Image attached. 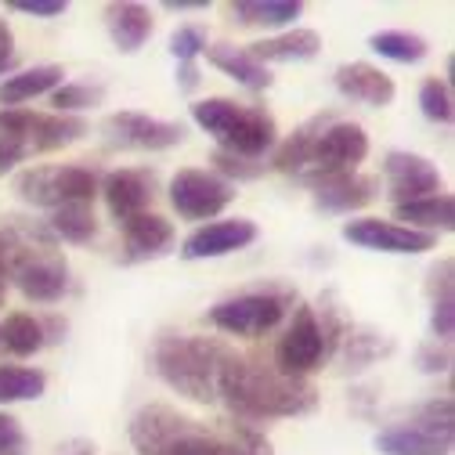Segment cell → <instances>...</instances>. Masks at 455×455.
I'll use <instances>...</instances> for the list:
<instances>
[{"instance_id": "6da1fadb", "label": "cell", "mask_w": 455, "mask_h": 455, "mask_svg": "<svg viewBox=\"0 0 455 455\" xmlns=\"http://www.w3.org/2000/svg\"><path fill=\"white\" fill-rule=\"evenodd\" d=\"M138 455H275L271 441L246 423H199L170 405H145L131 419Z\"/></svg>"}, {"instance_id": "7a4b0ae2", "label": "cell", "mask_w": 455, "mask_h": 455, "mask_svg": "<svg viewBox=\"0 0 455 455\" xmlns=\"http://www.w3.org/2000/svg\"><path fill=\"white\" fill-rule=\"evenodd\" d=\"M369 156V134L358 124L336 120L332 112L300 124L286 141L275 148L271 166L282 174H293L304 185H322L344 174H358Z\"/></svg>"}, {"instance_id": "3957f363", "label": "cell", "mask_w": 455, "mask_h": 455, "mask_svg": "<svg viewBox=\"0 0 455 455\" xmlns=\"http://www.w3.org/2000/svg\"><path fill=\"white\" fill-rule=\"evenodd\" d=\"M0 267L33 304H59L69 290V260L44 220L0 217Z\"/></svg>"}, {"instance_id": "277c9868", "label": "cell", "mask_w": 455, "mask_h": 455, "mask_svg": "<svg viewBox=\"0 0 455 455\" xmlns=\"http://www.w3.org/2000/svg\"><path fill=\"white\" fill-rule=\"evenodd\" d=\"M217 402H224L239 419H293L307 416L318 405V390L307 379L275 372V365L246 355H232L217 383Z\"/></svg>"}, {"instance_id": "5b68a950", "label": "cell", "mask_w": 455, "mask_h": 455, "mask_svg": "<svg viewBox=\"0 0 455 455\" xmlns=\"http://www.w3.org/2000/svg\"><path fill=\"white\" fill-rule=\"evenodd\" d=\"M232 355L235 351L213 336L163 332L152 347V365H156V376L170 390H178L181 397H188L196 405H213L220 372Z\"/></svg>"}, {"instance_id": "8992f818", "label": "cell", "mask_w": 455, "mask_h": 455, "mask_svg": "<svg viewBox=\"0 0 455 455\" xmlns=\"http://www.w3.org/2000/svg\"><path fill=\"white\" fill-rule=\"evenodd\" d=\"M192 120L228 156L260 159L278 141L275 116L264 105H243V101H232V98H203V101L192 105Z\"/></svg>"}, {"instance_id": "52a82bcc", "label": "cell", "mask_w": 455, "mask_h": 455, "mask_svg": "<svg viewBox=\"0 0 455 455\" xmlns=\"http://www.w3.org/2000/svg\"><path fill=\"white\" fill-rule=\"evenodd\" d=\"M87 134L80 116L59 112H29V108H0V178L12 174L29 156L59 152Z\"/></svg>"}, {"instance_id": "ba28073f", "label": "cell", "mask_w": 455, "mask_h": 455, "mask_svg": "<svg viewBox=\"0 0 455 455\" xmlns=\"http://www.w3.org/2000/svg\"><path fill=\"white\" fill-rule=\"evenodd\" d=\"M383 455H451L455 448V405L451 397L423 402L409 419L376 434Z\"/></svg>"}, {"instance_id": "9c48e42d", "label": "cell", "mask_w": 455, "mask_h": 455, "mask_svg": "<svg viewBox=\"0 0 455 455\" xmlns=\"http://www.w3.org/2000/svg\"><path fill=\"white\" fill-rule=\"evenodd\" d=\"M15 196L40 210H62L98 196V174L87 166H29L15 178Z\"/></svg>"}, {"instance_id": "30bf717a", "label": "cell", "mask_w": 455, "mask_h": 455, "mask_svg": "<svg viewBox=\"0 0 455 455\" xmlns=\"http://www.w3.org/2000/svg\"><path fill=\"white\" fill-rule=\"evenodd\" d=\"M297 297L290 290H253V293H239L228 297L220 304L210 307V325L228 332V336H264L275 325H282V318L290 315V304Z\"/></svg>"}, {"instance_id": "8fae6325", "label": "cell", "mask_w": 455, "mask_h": 455, "mask_svg": "<svg viewBox=\"0 0 455 455\" xmlns=\"http://www.w3.org/2000/svg\"><path fill=\"white\" fill-rule=\"evenodd\" d=\"M325 336H322V325H318V315L315 307L300 304L286 325V332L278 336L275 344V372L282 376H293V379H304L307 372L322 369L325 362Z\"/></svg>"}, {"instance_id": "7c38bea8", "label": "cell", "mask_w": 455, "mask_h": 455, "mask_svg": "<svg viewBox=\"0 0 455 455\" xmlns=\"http://www.w3.org/2000/svg\"><path fill=\"white\" fill-rule=\"evenodd\" d=\"M235 185L217 178L213 170H178L170 178V206L178 210V217L185 220H210L217 217L220 210H228L235 203Z\"/></svg>"}, {"instance_id": "4fadbf2b", "label": "cell", "mask_w": 455, "mask_h": 455, "mask_svg": "<svg viewBox=\"0 0 455 455\" xmlns=\"http://www.w3.org/2000/svg\"><path fill=\"white\" fill-rule=\"evenodd\" d=\"M105 138L116 148H138V152H166L178 148L188 134L181 124L156 120L145 112H112L105 120Z\"/></svg>"}, {"instance_id": "5bb4252c", "label": "cell", "mask_w": 455, "mask_h": 455, "mask_svg": "<svg viewBox=\"0 0 455 455\" xmlns=\"http://www.w3.org/2000/svg\"><path fill=\"white\" fill-rule=\"evenodd\" d=\"M383 181H387L390 203L402 206V203H416V199L437 196L441 192V170L419 152L394 148L383 159Z\"/></svg>"}, {"instance_id": "9a60e30c", "label": "cell", "mask_w": 455, "mask_h": 455, "mask_svg": "<svg viewBox=\"0 0 455 455\" xmlns=\"http://www.w3.org/2000/svg\"><path fill=\"white\" fill-rule=\"evenodd\" d=\"M339 235H344L351 246H358V250H372V253H427V250L437 246V235L412 232V228H405V224L379 220V217L347 220Z\"/></svg>"}, {"instance_id": "2e32d148", "label": "cell", "mask_w": 455, "mask_h": 455, "mask_svg": "<svg viewBox=\"0 0 455 455\" xmlns=\"http://www.w3.org/2000/svg\"><path fill=\"white\" fill-rule=\"evenodd\" d=\"M257 224L250 217H232V220H210L181 243L185 260H210V257H228L239 253L250 243H257Z\"/></svg>"}, {"instance_id": "e0dca14e", "label": "cell", "mask_w": 455, "mask_h": 455, "mask_svg": "<svg viewBox=\"0 0 455 455\" xmlns=\"http://www.w3.org/2000/svg\"><path fill=\"white\" fill-rule=\"evenodd\" d=\"M98 192L105 196L108 213L124 224L138 213H148L152 196H156V174L152 170H112Z\"/></svg>"}, {"instance_id": "ac0fdd59", "label": "cell", "mask_w": 455, "mask_h": 455, "mask_svg": "<svg viewBox=\"0 0 455 455\" xmlns=\"http://www.w3.org/2000/svg\"><path fill=\"white\" fill-rule=\"evenodd\" d=\"M174 250V224L159 213H138L131 220H124V260L127 264H141V260H156Z\"/></svg>"}, {"instance_id": "d6986e66", "label": "cell", "mask_w": 455, "mask_h": 455, "mask_svg": "<svg viewBox=\"0 0 455 455\" xmlns=\"http://www.w3.org/2000/svg\"><path fill=\"white\" fill-rule=\"evenodd\" d=\"M332 80H336V91L344 94V98L362 101V105H372V108H387L394 101V94H397L394 80L383 69L369 66V62H347V66H339L332 73Z\"/></svg>"}, {"instance_id": "ffe728a7", "label": "cell", "mask_w": 455, "mask_h": 455, "mask_svg": "<svg viewBox=\"0 0 455 455\" xmlns=\"http://www.w3.org/2000/svg\"><path fill=\"white\" fill-rule=\"evenodd\" d=\"M379 199V181L365 174H344L315 185V206L325 213H355Z\"/></svg>"}, {"instance_id": "44dd1931", "label": "cell", "mask_w": 455, "mask_h": 455, "mask_svg": "<svg viewBox=\"0 0 455 455\" xmlns=\"http://www.w3.org/2000/svg\"><path fill=\"white\" fill-rule=\"evenodd\" d=\"M105 29L116 44V51L124 54H134L148 44L152 29H156V19L145 4H134V0H120V4H108L105 8Z\"/></svg>"}, {"instance_id": "7402d4cb", "label": "cell", "mask_w": 455, "mask_h": 455, "mask_svg": "<svg viewBox=\"0 0 455 455\" xmlns=\"http://www.w3.org/2000/svg\"><path fill=\"white\" fill-rule=\"evenodd\" d=\"M246 51L260 66H267V62H311L322 51V36L315 29H286V33H275V36L250 44Z\"/></svg>"}, {"instance_id": "603a6c76", "label": "cell", "mask_w": 455, "mask_h": 455, "mask_svg": "<svg viewBox=\"0 0 455 455\" xmlns=\"http://www.w3.org/2000/svg\"><path fill=\"white\" fill-rule=\"evenodd\" d=\"M206 59L213 69H220L224 76H232L235 84H243L246 91H267L275 84L271 69L260 66L246 47H235V44H213L206 47Z\"/></svg>"}, {"instance_id": "cb8c5ba5", "label": "cell", "mask_w": 455, "mask_h": 455, "mask_svg": "<svg viewBox=\"0 0 455 455\" xmlns=\"http://www.w3.org/2000/svg\"><path fill=\"white\" fill-rule=\"evenodd\" d=\"M455 264L444 257L441 264L430 267V332L437 344H451L455 332V278H451Z\"/></svg>"}, {"instance_id": "d4e9b609", "label": "cell", "mask_w": 455, "mask_h": 455, "mask_svg": "<svg viewBox=\"0 0 455 455\" xmlns=\"http://www.w3.org/2000/svg\"><path fill=\"white\" fill-rule=\"evenodd\" d=\"M397 220H405V228H412V232H427V235L451 232L455 199L448 192H437V196H427V199H416V203H402V206H394V224Z\"/></svg>"}, {"instance_id": "484cf974", "label": "cell", "mask_w": 455, "mask_h": 455, "mask_svg": "<svg viewBox=\"0 0 455 455\" xmlns=\"http://www.w3.org/2000/svg\"><path fill=\"white\" fill-rule=\"evenodd\" d=\"M62 76H66L62 66H33V69L12 73V76L0 80V105H4V108H19L22 101H33L40 94L59 91L66 84Z\"/></svg>"}, {"instance_id": "4316f807", "label": "cell", "mask_w": 455, "mask_h": 455, "mask_svg": "<svg viewBox=\"0 0 455 455\" xmlns=\"http://www.w3.org/2000/svg\"><path fill=\"white\" fill-rule=\"evenodd\" d=\"M228 12L235 26L246 29H286L300 19L304 4L300 0H235Z\"/></svg>"}, {"instance_id": "83f0119b", "label": "cell", "mask_w": 455, "mask_h": 455, "mask_svg": "<svg viewBox=\"0 0 455 455\" xmlns=\"http://www.w3.org/2000/svg\"><path fill=\"white\" fill-rule=\"evenodd\" d=\"M336 351L344 355V358H339V362H344V372H362V369H369L376 358H383V355L394 351V339L383 336V332H372V329H355V325H347V332H344V339H339Z\"/></svg>"}, {"instance_id": "f1b7e54d", "label": "cell", "mask_w": 455, "mask_h": 455, "mask_svg": "<svg viewBox=\"0 0 455 455\" xmlns=\"http://www.w3.org/2000/svg\"><path fill=\"white\" fill-rule=\"evenodd\" d=\"M369 47L379 54V59H390L397 66H416L430 54V44L427 36L419 33H409V29H383V33H372L369 36Z\"/></svg>"}, {"instance_id": "f546056e", "label": "cell", "mask_w": 455, "mask_h": 455, "mask_svg": "<svg viewBox=\"0 0 455 455\" xmlns=\"http://www.w3.org/2000/svg\"><path fill=\"white\" fill-rule=\"evenodd\" d=\"M47 344V332L44 322L33 315H8L4 325H0V351H8L15 358H29Z\"/></svg>"}, {"instance_id": "4dcf8cb0", "label": "cell", "mask_w": 455, "mask_h": 455, "mask_svg": "<svg viewBox=\"0 0 455 455\" xmlns=\"http://www.w3.org/2000/svg\"><path fill=\"white\" fill-rule=\"evenodd\" d=\"M47 228L54 232V239L59 243H73V246H84L98 235V217L87 203H76V206H62V210H54Z\"/></svg>"}, {"instance_id": "1f68e13d", "label": "cell", "mask_w": 455, "mask_h": 455, "mask_svg": "<svg viewBox=\"0 0 455 455\" xmlns=\"http://www.w3.org/2000/svg\"><path fill=\"white\" fill-rule=\"evenodd\" d=\"M47 390V376L29 365H0V405L36 402Z\"/></svg>"}, {"instance_id": "d6a6232c", "label": "cell", "mask_w": 455, "mask_h": 455, "mask_svg": "<svg viewBox=\"0 0 455 455\" xmlns=\"http://www.w3.org/2000/svg\"><path fill=\"white\" fill-rule=\"evenodd\" d=\"M419 108H423V116L430 124H451V116H455L451 87L444 80H437V76L423 80V87H419Z\"/></svg>"}, {"instance_id": "836d02e7", "label": "cell", "mask_w": 455, "mask_h": 455, "mask_svg": "<svg viewBox=\"0 0 455 455\" xmlns=\"http://www.w3.org/2000/svg\"><path fill=\"white\" fill-rule=\"evenodd\" d=\"M101 98H105V87H98V84H62L59 91H51V105L59 108V116L94 108V105H101Z\"/></svg>"}, {"instance_id": "e575fe53", "label": "cell", "mask_w": 455, "mask_h": 455, "mask_svg": "<svg viewBox=\"0 0 455 455\" xmlns=\"http://www.w3.org/2000/svg\"><path fill=\"white\" fill-rule=\"evenodd\" d=\"M213 166H217V178L224 181H257L264 174V163L260 159H243V156H228V152H213Z\"/></svg>"}, {"instance_id": "d590c367", "label": "cell", "mask_w": 455, "mask_h": 455, "mask_svg": "<svg viewBox=\"0 0 455 455\" xmlns=\"http://www.w3.org/2000/svg\"><path fill=\"white\" fill-rule=\"evenodd\" d=\"M206 47L210 44H206V29L203 26H181V29H174V36H170V54H174L181 66L196 62Z\"/></svg>"}, {"instance_id": "8d00e7d4", "label": "cell", "mask_w": 455, "mask_h": 455, "mask_svg": "<svg viewBox=\"0 0 455 455\" xmlns=\"http://www.w3.org/2000/svg\"><path fill=\"white\" fill-rule=\"evenodd\" d=\"M416 362H419V369L423 372H448L451 369V347L448 344H437V339H430V344H423L419 351H416Z\"/></svg>"}, {"instance_id": "74e56055", "label": "cell", "mask_w": 455, "mask_h": 455, "mask_svg": "<svg viewBox=\"0 0 455 455\" xmlns=\"http://www.w3.org/2000/svg\"><path fill=\"white\" fill-rule=\"evenodd\" d=\"M12 12H22V15H33V19H59L69 12L66 0H8Z\"/></svg>"}, {"instance_id": "f35d334b", "label": "cell", "mask_w": 455, "mask_h": 455, "mask_svg": "<svg viewBox=\"0 0 455 455\" xmlns=\"http://www.w3.org/2000/svg\"><path fill=\"white\" fill-rule=\"evenodd\" d=\"M26 451V434L15 416L0 412V455H22Z\"/></svg>"}, {"instance_id": "ab89813d", "label": "cell", "mask_w": 455, "mask_h": 455, "mask_svg": "<svg viewBox=\"0 0 455 455\" xmlns=\"http://www.w3.org/2000/svg\"><path fill=\"white\" fill-rule=\"evenodd\" d=\"M12 66H15V33L4 19H0V76H8Z\"/></svg>"}, {"instance_id": "60d3db41", "label": "cell", "mask_w": 455, "mask_h": 455, "mask_svg": "<svg viewBox=\"0 0 455 455\" xmlns=\"http://www.w3.org/2000/svg\"><path fill=\"white\" fill-rule=\"evenodd\" d=\"M163 12L188 15V12H210V0H163Z\"/></svg>"}, {"instance_id": "b9f144b4", "label": "cell", "mask_w": 455, "mask_h": 455, "mask_svg": "<svg viewBox=\"0 0 455 455\" xmlns=\"http://www.w3.org/2000/svg\"><path fill=\"white\" fill-rule=\"evenodd\" d=\"M178 87H181V91H196V87H199V69H196V62H185V66L178 69Z\"/></svg>"}, {"instance_id": "7bdbcfd3", "label": "cell", "mask_w": 455, "mask_h": 455, "mask_svg": "<svg viewBox=\"0 0 455 455\" xmlns=\"http://www.w3.org/2000/svg\"><path fill=\"white\" fill-rule=\"evenodd\" d=\"M4 293H8V278H4V267H0V304H4Z\"/></svg>"}, {"instance_id": "ee69618b", "label": "cell", "mask_w": 455, "mask_h": 455, "mask_svg": "<svg viewBox=\"0 0 455 455\" xmlns=\"http://www.w3.org/2000/svg\"><path fill=\"white\" fill-rule=\"evenodd\" d=\"M76 455H94V451H76Z\"/></svg>"}]
</instances>
